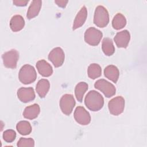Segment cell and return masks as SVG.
Masks as SVG:
<instances>
[{
	"label": "cell",
	"instance_id": "obj_1",
	"mask_svg": "<svg viewBox=\"0 0 147 147\" xmlns=\"http://www.w3.org/2000/svg\"><path fill=\"white\" fill-rule=\"evenodd\" d=\"M84 103L89 110L97 111L103 107L104 99L100 93L95 90H91L86 95Z\"/></svg>",
	"mask_w": 147,
	"mask_h": 147
},
{
	"label": "cell",
	"instance_id": "obj_2",
	"mask_svg": "<svg viewBox=\"0 0 147 147\" xmlns=\"http://www.w3.org/2000/svg\"><path fill=\"white\" fill-rule=\"evenodd\" d=\"M18 78L20 81L24 84L34 82L37 78V74L34 68L29 64L24 65L20 70Z\"/></svg>",
	"mask_w": 147,
	"mask_h": 147
},
{
	"label": "cell",
	"instance_id": "obj_3",
	"mask_svg": "<svg viewBox=\"0 0 147 147\" xmlns=\"http://www.w3.org/2000/svg\"><path fill=\"white\" fill-rule=\"evenodd\" d=\"M109 22V15L107 9L103 6H98L96 7L94 23L99 28H104L107 25Z\"/></svg>",
	"mask_w": 147,
	"mask_h": 147
},
{
	"label": "cell",
	"instance_id": "obj_4",
	"mask_svg": "<svg viewBox=\"0 0 147 147\" xmlns=\"http://www.w3.org/2000/svg\"><path fill=\"white\" fill-rule=\"evenodd\" d=\"M102 36L103 34L99 30L90 27L84 33V40L89 45L96 46L100 42Z\"/></svg>",
	"mask_w": 147,
	"mask_h": 147
},
{
	"label": "cell",
	"instance_id": "obj_5",
	"mask_svg": "<svg viewBox=\"0 0 147 147\" xmlns=\"http://www.w3.org/2000/svg\"><path fill=\"white\" fill-rule=\"evenodd\" d=\"M95 88L102 92L106 97L110 98L115 95L116 89L114 86L105 79H99L94 84Z\"/></svg>",
	"mask_w": 147,
	"mask_h": 147
},
{
	"label": "cell",
	"instance_id": "obj_6",
	"mask_svg": "<svg viewBox=\"0 0 147 147\" xmlns=\"http://www.w3.org/2000/svg\"><path fill=\"white\" fill-rule=\"evenodd\" d=\"M110 113L114 115L121 114L124 110L125 99L122 96H118L111 99L108 103Z\"/></svg>",
	"mask_w": 147,
	"mask_h": 147
},
{
	"label": "cell",
	"instance_id": "obj_7",
	"mask_svg": "<svg viewBox=\"0 0 147 147\" xmlns=\"http://www.w3.org/2000/svg\"><path fill=\"white\" fill-rule=\"evenodd\" d=\"M75 106V99L71 94H65L60 100V107L61 110L67 115H69L72 113Z\"/></svg>",
	"mask_w": 147,
	"mask_h": 147
},
{
	"label": "cell",
	"instance_id": "obj_8",
	"mask_svg": "<svg viewBox=\"0 0 147 147\" xmlns=\"http://www.w3.org/2000/svg\"><path fill=\"white\" fill-rule=\"evenodd\" d=\"M4 65L9 68L14 69L17 67V63L19 59V53L17 51L11 49L2 55Z\"/></svg>",
	"mask_w": 147,
	"mask_h": 147
},
{
	"label": "cell",
	"instance_id": "obj_9",
	"mask_svg": "<svg viewBox=\"0 0 147 147\" xmlns=\"http://www.w3.org/2000/svg\"><path fill=\"white\" fill-rule=\"evenodd\" d=\"M48 59L55 67H59L64 63L65 59L64 52L60 47L55 48L49 52Z\"/></svg>",
	"mask_w": 147,
	"mask_h": 147
},
{
	"label": "cell",
	"instance_id": "obj_10",
	"mask_svg": "<svg viewBox=\"0 0 147 147\" xmlns=\"http://www.w3.org/2000/svg\"><path fill=\"white\" fill-rule=\"evenodd\" d=\"M74 118L79 124L86 125L91 122V117L89 113L82 106H78L74 111Z\"/></svg>",
	"mask_w": 147,
	"mask_h": 147
},
{
	"label": "cell",
	"instance_id": "obj_11",
	"mask_svg": "<svg viewBox=\"0 0 147 147\" xmlns=\"http://www.w3.org/2000/svg\"><path fill=\"white\" fill-rule=\"evenodd\" d=\"M130 34L128 30H124L118 32L114 38V40L118 48H126L130 41Z\"/></svg>",
	"mask_w": 147,
	"mask_h": 147
},
{
	"label": "cell",
	"instance_id": "obj_12",
	"mask_svg": "<svg viewBox=\"0 0 147 147\" xmlns=\"http://www.w3.org/2000/svg\"><path fill=\"white\" fill-rule=\"evenodd\" d=\"M17 96L24 103L29 102L35 98V93L32 87H21L18 90Z\"/></svg>",
	"mask_w": 147,
	"mask_h": 147
},
{
	"label": "cell",
	"instance_id": "obj_13",
	"mask_svg": "<svg viewBox=\"0 0 147 147\" xmlns=\"http://www.w3.org/2000/svg\"><path fill=\"white\" fill-rule=\"evenodd\" d=\"M36 68L39 74L44 77L50 76L53 73L52 66L45 60L38 61L36 63Z\"/></svg>",
	"mask_w": 147,
	"mask_h": 147
},
{
	"label": "cell",
	"instance_id": "obj_14",
	"mask_svg": "<svg viewBox=\"0 0 147 147\" xmlns=\"http://www.w3.org/2000/svg\"><path fill=\"white\" fill-rule=\"evenodd\" d=\"M87 17V10L86 6H83L80 11L78 13L72 26L73 30H75L81 27L85 22Z\"/></svg>",
	"mask_w": 147,
	"mask_h": 147
},
{
	"label": "cell",
	"instance_id": "obj_15",
	"mask_svg": "<svg viewBox=\"0 0 147 147\" xmlns=\"http://www.w3.org/2000/svg\"><path fill=\"white\" fill-rule=\"evenodd\" d=\"M40 108L38 105L33 104L26 107L23 113L24 117L28 119H33L37 118L40 113Z\"/></svg>",
	"mask_w": 147,
	"mask_h": 147
},
{
	"label": "cell",
	"instance_id": "obj_16",
	"mask_svg": "<svg viewBox=\"0 0 147 147\" xmlns=\"http://www.w3.org/2000/svg\"><path fill=\"white\" fill-rule=\"evenodd\" d=\"M42 5V1L40 0L33 1L30 5L28 10L27 11L26 17L29 20L32 19L36 17L41 9Z\"/></svg>",
	"mask_w": 147,
	"mask_h": 147
},
{
	"label": "cell",
	"instance_id": "obj_17",
	"mask_svg": "<svg viewBox=\"0 0 147 147\" xmlns=\"http://www.w3.org/2000/svg\"><path fill=\"white\" fill-rule=\"evenodd\" d=\"M104 74L107 78L116 83L118 80L119 72L117 67L113 65H110L105 68Z\"/></svg>",
	"mask_w": 147,
	"mask_h": 147
},
{
	"label": "cell",
	"instance_id": "obj_18",
	"mask_svg": "<svg viewBox=\"0 0 147 147\" xmlns=\"http://www.w3.org/2000/svg\"><path fill=\"white\" fill-rule=\"evenodd\" d=\"M50 87L49 82L45 79H40L37 83L36 90L39 96L41 98H44L47 94Z\"/></svg>",
	"mask_w": 147,
	"mask_h": 147
},
{
	"label": "cell",
	"instance_id": "obj_19",
	"mask_svg": "<svg viewBox=\"0 0 147 147\" xmlns=\"http://www.w3.org/2000/svg\"><path fill=\"white\" fill-rule=\"evenodd\" d=\"M25 25V21L20 15H16L12 17L10 21V27L12 31L18 32L23 29Z\"/></svg>",
	"mask_w": 147,
	"mask_h": 147
},
{
	"label": "cell",
	"instance_id": "obj_20",
	"mask_svg": "<svg viewBox=\"0 0 147 147\" xmlns=\"http://www.w3.org/2000/svg\"><path fill=\"white\" fill-rule=\"evenodd\" d=\"M102 49L105 55L108 56L112 55L115 52L112 40L109 38H105L102 41Z\"/></svg>",
	"mask_w": 147,
	"mask_h": 147
},
{
	"label": "cell",
	"instance_id": "obj_21",
	"mask_svg": "<svg viewBox=\"0 0 147 147\" xmlns=\"http://www.w3.org/2000/svg\"><path fill=\"white\" fill-rule=\"evenodd\" d=\"M126 20L125 16L121 13H117L113 18L112 21L113 27L117 30L121 29L125 26Z\"/></svg>",
	"mask_w": 147,
	"mask_h": 147
},
{
	"label": "cell",
	"instance_id": "obj_22",
	"mask_svg": "<svg viewBox=\"0 0 147 147\" xmlns=\"http://www.w3.org/2000/svg\"><path fill=\"white\" fill-rule=\"evenodd\" d=\"M88 76L92 79L99 78L102 74V69L100 66L96 63L91 64L87 69Z\"/></svg>",
	"mask_w": 147,
	"mask_h": 147
},
{
	"label": "cell",
	"instance_id": "obj_23",
	"mask_svg": "<svg viewBox=\"0 0 147 147\" xmlns=\"http://www.w3.org/2000/svg\"><path fill=\"white\" fill-rule=\"evenodd\" d=\"M88 90V84L85 82H80L75 87V94L76 99L81 102L83 100V96Z\"/></svg>",
	"mask_w": 147,
	"mask_h": 147
},
{
	"label": "cell",
	"instance_id": "obj_24",
	"mask_svg": "<svg viewBox=\"0 0 147 147\" xmlns=\"http://www.w3.org/2000/svg\"><path fill=\"white\" fill-rule=\"evenodd\" d=\"M16 129L20 134L24 136L28 135L32 131V126L30 123L26 121L19 122L17 124Z\"/></svg>",
	"mask_w": 147,
	"mask_h": 147
},
{
	"label": "cell",
	"instance_id": "obj_25",
	"mask_svg": "<svg viewBox=\"0 0 147 147\" xmlns=\"http://www.w3.org/2000/svg\"><path fill=\"white\" fill-rule=\"evenodd\" d=\"M16 137V133L13 130H7L3 133V138L7 142H13Z\"/></svg>",
	"mask_w": 147,
	"mask_h": 147
},
{
	"label": "cell",
	"instance_id": "obj_26",
	"mask_svg": "<svg viewBox=\"0 0 147 147\" xmlns=\"http://www.w3.org/2000/svg\"><path fill=\"white\" fill-rule=\"evenodd\" d=\"M18 147L22 146H34V141L32 138H21L17 142V144Z\"/></svg>",
	"mask_w": 147,
	"mask_h": 147
},
{
	"label": "cell",
	"instance_id": "obj_27",
	"mask_svg": "<svg viewBox=\"0 0 147 147\" xmlns=\"http://www.w3.org/2000/svg\"><path fill=\"white\" fill-rule=\"evenodd\" d=\"M29 2V1H23V0H16L13 1V3L16 6H25Z\"/></svg>",
	"mask_w": 147,
	"mask_h": 147
},
{
	"label": "cell",
	"instance_id": "obj_28",
	"mask_svg": "<svg viewBox=\"0 0 147 147\" xmlns=\"http://www.w3.org/2000/svg\"><path fill=\"white\" fill-rule=\"evenodd\" d=\"M68 1H55V2L61 7H65L68 3Z\"/></svg>",
	"mask_w": 147,
	"mask_h": 147
}]
</instances>
